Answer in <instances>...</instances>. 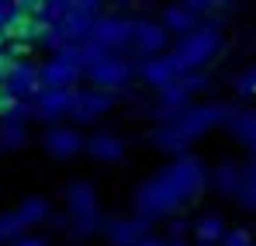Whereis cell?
<instances>
[{
	"label": "cell",
	"instance_id": "cell-24",
	"mask_svg": "<svg viewBox=\"0 0 256 246\" xmlns=\"http://www.w3.org/2000/svg\"><path fill=\"white\" fill-rule=\"evenodd\" d=\"M18 246H45V243H42V239H21Z\"/></svg>",
	"mask_w": 256,
	"mask_h": 246
},
{
	"label": "cell",
	"instance_id": "cell-15",
	"mask_svg": "<svg viewBox=\"0 0 256 246\" xmlns=\"http://www.w3.org/2000/svg\"><path fill=\"white\" fill-rule=\"evenodd\" d=\"M166 25L173 32H194V14L184 11V7H170L166 11Z\"/></svg>",
	"mask_w": 256,
	"mask_h": 246
},
{
	"label": "cell",
	"instance_id": "cell-17",
	"mask_svg": "<svg viewBox=\"0 0 256 246\" xmlns=\"http://www.w3.org/2000/svg\"><path fill=\"white\" fill-rule=\"evenodd\" d=\"M198 236H201L204 243H212V239H218V236H225V225H222V218H218V215H208V218L198 225Z\"/></svg>",
	"mask_w": 256,
	"mask_h": 246
},
{
	"label": "cell",
	"instance_id": "cell-14",
	"mask_svg": "<svg viewBox=\"0 0 256 246\" xmlns=\"http://www.w3.org/2000/svg\"><path fill=\"white\" fill-rule=\"evenodd\" d=\"M86 149H90L97 160H114V156H122V142L111 139V135H97V139H90Z\"/></svg>",
	"mask_w": 256,
	"mask_h": 246
},
{
	"label": "cell",
	"instance_id": "cell-8",
	"mask_svg": "<svg viewBox=\"0 0 256 246\" xmlns=\"http://www.w3.org/2000/svg\"><path fill=\"white\" fill-rule=\"evenodd\" d=\"M108 108H111V97H108V94H94V90H86V94H80V97H73V111H76L80 122H90V118L104 115Z\"/></svg>",
	"mask_w": 256,
	"mask_h": 246
},
{
	"label": "cell",
	"instance_id": "cell-3",
	"mask_svg": "<svg viewBox=\"0 0 256 246\" xmlns=\"http://www.w3.org/2000/svg\"><path fill=\"white\" fill-rule=\"evenodd\" d=\"M132 32H135V25L125 18H104L94 25L90 35H94V45H100V49H122L132 42Z\"/></svg>",
	"mask_w": 256,
	"mask_h": 246
},
{
	"label": "cell",
	"instance_id": "cell-1",
	"mask_svg": "<svg viewBox=\"0 0 256 246\" xmlns=\"http://www.w3.org/2000/svg\"><path fill=\"white\" fill-rule=\"evenodd\" d=\"M201 184H204L201 163H198V160H180L173 170L160 173L156 180H149V184L138 191V211H142L146 218L166 215V211H173L187 194L201 191Z\"/></svg>",
	"mask_w": 256,
	"mask_h": 246
},
{
	"label": "cell",
	"instance_id": "cell-2",
	"mask_svg": "<svg viewBox=\"0 0 256 246\" xmlns=\"http://www.w3.org/2000/svg\"><path fill=\"white\" fill-rule=\"evenodd\" d=\"M218 32L214 28H194V32H187L184 42H180V49H176V66H180V73L184 70H194V66H201V63H208L214 52H218Z\"/></svg>",
	"mask_w": 256,
	"mask_h": 246
},
{
	"label": "cell",
	"instance_id": "cell-5",
	"mask_svg": "<svg viewBox=\"0 0 256 246\" xmlns=\"http://www.w3.org/2000/svg\"><path fill=\"white\" fill-rule=\"evenodd\" d=\"M70 205H73V211H76V218H80L84 229H90L97 222V201H94V191L86 184H73L70 187Z\"/></svg>",
	"mask_w": 256,
	"mask_h": 246
},
{
	"label": "cell",
	"instance_id": "cell-13",
	"mask_svg": "<svg viewBox=\"0 0 256 246\" xmlns=\"http://www.w3.org/2000/svg\"><path fill=\"white\" fill-rule=\"evenodd\" d=\"M146 236V222H114L111 225V239L118 246H135Z\"/></svg>",
	"mask_w": 256,
	"mask_h": 246
},
{
	"label": "cell",
	"instance_id": "cell-11",
	"mask_svg": "<svg viewBox=\"0 0 256 246\" xmlns=\"http://www.w3.org/2000/svg\"><path fill=\"white\" fill-rule=\"evenodd\" d=\"M7 90H14V94H32V90H38V70H32L28 63L14 66V70L7 73Z\"/></svg>",
	"mask_w": 256,
	"mask_h": 246
},
{
	"label": "cell",
	"instance_id": "cell-18",
	"mask_svg": "<svg viewBox=\"0 0 256 246\" xmlns=\"http://www.w3.org/2000/svg\"><path fill=\"white\" fill-rule=\"evenodd\" d=\"M45 211H48V208H45L42 198H32L28 205L21 208V215H18V218H21V225H28V222H38V218H45Z\"/></svg>",
	"mask_w": 256,
	"mask_h": 246
},
{
	"label": "cell",
	"instance_id": "cell-21",
	"mask_svg": "<svg viewBox=\"0 0 256 246\" xmlns=\"http://www.w3.org/2000/svg\"><path fill=\"white\" fill-rule=\"evenodd\" d=\"M236 90H239V94H256V66H250L246 73H239Z\"/></svg>",
	"mask_w": 256,
	"mask_h": 246
},
{
	"label": "cell",
	"instance_id": "cell-16",
	"mask_svg": "<svg viewBox=\"0 0 256 246\" xmlns=\"http://www.w3.org/2000/svg\"><path fill=\"white\" fill-rule=\"evenodd\" d=\"M239 198H242V205H256V166H250L242 177H239Z\"/></svg>",
	"mask_w": 256,
	"mask_h": 246
},
{
	"label": "cell",
	"instance_id": "cell-12",
	"mask_svg": "<svg viewBox=\"0 0 256 246\" xmlns=\"http://www.w3.org/2000/svg\"><path fill=\"white\" fill-rule=\"evenodd\" d=\"M232 122V132L253 149V160H256V111H236V118H228Z\"/></svg>",
	"mask_w": 256,
	"mask_h": 246
},
{
	"label": "cell",
	"instance_id": "cell-20",
	"mask_svg": "<svg viewBox=\"0 0 256 246\" xmlns=\"http://www.w3.org/2000/svg\"><path fill=\"white\" fill-rule=\"evenodd\" d=\"M218 187H222V191H239V173H236L232 163H225L218 170Z\"/></svg>",
	"mask_w": 256,
	"mask_h": 246
},
{
	"label": "cell",
	"instance_id": "cell-7",
	"mask_svg": "<svg viewBox=\"0 0 256 246\" xmlns=\"http://www.w3.org/2000/svg\"><path fill=\"white\" fill-rule=\"evenodd\" d=\"M62 111H73V94L70 90H42L38 97V115L42 118H59Z\"/></svg>",
	"mask_w": 256,
	"mask_h": 246
},
{
	"label": "cell",
	"instance_id": "cell-23",
	"mask_svg": "<svg viewBox=\"0 0 256 246\" xmlns=\"http://www.w3.org/2000/svg\"><path fill=\"white\" fill-rule=\"evenodd\" d=\"M135 246H160V239H152V236H142Z\"/></svg>",
	"mask_w": 256,
	"mask_h": 246
},
{
	"label": "cell",
	"instance_id": "cell-9",
	"mask_svg": "<svg viewBox=\"0 0 256 246\" xmlns=\"http://www.w3.org/2000/svg\"><path fill=\"white\" fill-rule=\"evenodd\" d=\"M132 42L138 45V52L146 56V52H156V49H163V42H166V32L160 28V25H152V21H138L135 25V32H132Z\"/></svg>",
	"mask_w": 256,
	"mask_h": 246
},
{
	"label": "cell",
	"instance_id": "cell-4",
	"mask_svg": "<svg viewBox=\"0 0 256 246\" xmlns=\"http://www.w3.org/2000/svg\"><path fill=\"white\" fill-rule=\"evenodd\" d=\"M128 77H132V66H128L125 59H114V56H104L100 63L90 66V80L100 83V87H118Z\"/></svg>",
	"mask_w": 256,
	"mask_h": 246
},
{
	"label": "cell",
	"instance_id": "cell-19",
	"mask_svg": "<svg viewBox=\"0 0 256 246\" xmlns=\"http://www.w3.org/2000/svg\"><path fill=\"white\" fill-rule=\"evenodd\" d=\"M187 101V83H170V87H163V104L166 108H180Z\"/></svg>",
	"mask_w": 256,
	"mask_h": 246
},
{
	"label": "cell",
	"instance_id": "cell-22",
	"mask_svg": "<svg viewBox=\"0 0 256 246\" xmlns=\"http://www.w3.org/2000/svg\"><path fill=\"white\" fill-rule=\"evenodd\" d=\"M225 246H253V239H250V232H246V229H236V232H228V236H225Z\"/></svg>",
	"mask_w": 256,
	"mask_h": 246
},
{
	"label": "cell",
	"instance_id": "cell-10",
	"mask_svg": "<svg viewBox=\"0 0 256 246\" xmlns=\"http://www.w3.org/2000/svg\"><path fill=\"white\" fill-rule=\"evenodd\" d=\"M45 146H48V153H56V156H73L84 142H80V135H76L73 128H56V132H48Z\"/></svg>",
	"mask_w": 256,
	"mask_h": 246
},
{
	"label": "cell",
	"instance_id": "cell-6",
	"mask_svg": "<svg viewBox=\"0 0 256 246\" xmlns=\"http://www.w3.org/2000/svg\"><path fill=\"white\" fill-rule=\"evenodd\" d=\"M142 77H146L149 83H156V87H170V83L180 77V66H176L173 56H163V59L146 63V66H142Z\"/></svg>",
	"mask_w": 256,
	"mask_h": 246
}]
</instances>
